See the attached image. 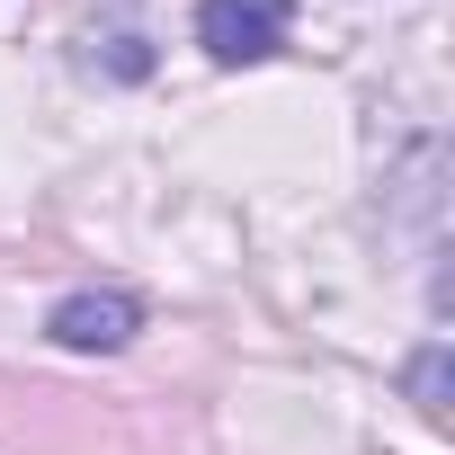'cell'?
I'll list each match as a JSON object with an SVG mask.
<instances>
[{"instance_id":"cell-1","label":"cell","mask_w":455,"mask_h":455,"mask_svg":"<svg viewBox=\"0 0 455 455\" xmlns=\"http://www.w3.org/2000/svg\"><path fill=\"white\" fill-rule=\"evenodd\" d=\"M286 10H295V0H196V45H205L223 72L268 63V54L286 45Z\"/></svg>"},{"instance_id":"cell-2","label":"cell","mask_w":455,"mask_h":455,"mask_svg":"<svg viewBox=\"0 0 455 455\" xmlns=\"http://www.w3.org/2000/svg\"><path fill=\"white\" fill-rule=\"evenodd\" d=\"M45 331H54V348H72V357H116V348L143 331V304H134L125 286H81V295H63V304L45 313Z\"/></svg>"},{"instance_id":"cell-3","label":"cell","mask_w":455,"mask_h":455,"mask_svg":"<svg viewBox=\"0 0 455 455\" xmlns=\"http://www.w3.org/2000/svg\"><path fill=\"white\" fill-rule=\"evenodd\" d=\"M446 393H455V366H446V348L428 339V348L411 357V402H419V419H428V428H446V411H455Z\"/></svg>"}]
</instances>
